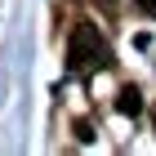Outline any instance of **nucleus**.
<instances>
[{
  "label": "nucleus",
  "mask_w": 156,
  "mask_h": 156,
  "mask_svg": "<svg viewBox=\"0 0 156 156\" xmlns=\"http://www.w3.org/2000/svg\"><path fill=\"white\" fill-rule=\"evenodd\" d=\"M116 112L120 116H138V112H143V94H138L134 85H125V89L116 94Z\"/></svg>",
  "instance_id": "2"
},
{
  "label": "nucleus",
  "mask_w": 156,
  "mask_h": 156,
  "mask_svg": "<svg viewBox=\"0 0 156 156\" xmlns=\"http://www.w3.org/2000/svg\"><path fill=\"white\" fill-rule=\"evenodd\" d=\"M152 120H156V112H152Z\"/></svg>",
  "instance_id": "4"
},
{
  "label": "nucleus",
  "mask_w": 156,
  "mask_h": 156,
  "mask_svg": "<svg viewBox=\"0 0 156 156\" xmlns=\"http://www.w3.org/2000/svg\"><path fill=\"white\" fill-rule=\"evenodd\" d=\"M67 62H72V72H94V67H112V54L107 45H103V36H98V27L80 23L72 31V40H67Z\"/></svg>",
  "instance_id": "1"
},
{
  "label": "nucleus",
  "mask_w": 156,
  "mask_h": 156,
  "mask_svg": "<svg viewBox=\"0 0 156 156\" xmlns=\"http://www.w3.org/2000/svg\"><path fill=\"white\" fill-rule=\"evenodd\" d=\"M134 5H138V9H143L147 18H156V0H134Z\"/></svg>",
  "instance_id": "3"
}]
</instances>
